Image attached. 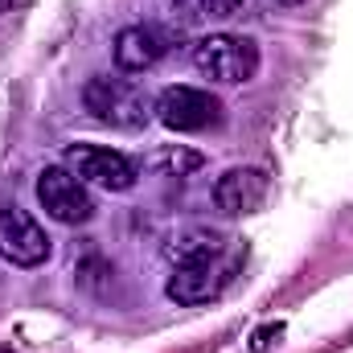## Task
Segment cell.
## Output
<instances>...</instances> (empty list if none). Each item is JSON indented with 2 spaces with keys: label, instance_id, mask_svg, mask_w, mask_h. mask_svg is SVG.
Instances as JSON below:
<instances>
[{
  "label": "cell",
  "instance_id": "cell-1",
  "mask_svg": "<svg viewBox=\"0 0 353 353\" xmlns=\"http://www.w3.org/2000/svg\"><path fill=\"white\" fill-rule=\"evenodd\" d=\"M243 259H247V247H243L239 239H230L226 251H218V255H210V259H201V263L173 267L165 292H169V300L185 304V308L210 304V300H218V296L234 283V275H239Z\"/></svg>",
  "mask_w": 353,
  "mask_h": 353
},
{
  "label": "cell",
  "instance_id": "cell-2",
  "mask_svg": "<svg viewBox=\"0 0 353 353\" xmlns=\"http://www.w3.org/2000/svg\"><path fill=\"white\" fill-rule=\"evenodd\" d=\"M83 107L99 123L111 128H144L157 115V99L132 79H111V74H94L83 87Z\"/></svg>",
  "mask_w": 353,
  "mask_h": 353
},
{
  "label": "cell",
  "instance_id": "cell-3",
  "mask_svg": "<svg viewBox=\"0 0 353 353\" xmlns=\"http://www.w3.org/2000/svg\"><path fill=\"white\" fill-rule=\"evenodd\" d=\"M193 66L210 79V83H251L259 70V46L251 37H234V33H210L193 46Z\"/></svg>",
  "mask_w": 353,
  "mask_h": 353
},
{
  "label": "cell",
  "instance_id": "cell-4",
  "mask_svg": "<svg viewBox=\"0 0 353 353\" xmlns=\"http://www.w3.org/2000/svg\"><path fill=\"white\" fill-rule=\"evenodd\" d=\"M66 169L79 176L83 185H99V189H111V193H128L136 185V165L115 152V148H103V144H70L66 148Z\"/></svg>",
  "mask_w": 353,
  "mask_h": 353
},
{
  "label": "cell",
  "instance_id": "cell-5",
  "mask_svg": "<svg viewBox=\"0 0 353 353\" xmlns=\"http://www.w3.org/2000/svg\"><path fill=\"white\" fill-rule=\"evenodd\" d=\"M0 259L12 267H41L50 259V239L17 201H0Z\"/></svg>",
  "mask_w": 353,
  "mask_h": 353
},
{
  "label": "cell",
  "instance_id": "cell-6",
  "mask_svg": "<svg viewBox=\"0 0 353 353\" xmlns=\"http://www.w3.org/2000/svg\"><path fill=\"white\" fill-rule=\"evenodd\" d=\"M37 201L62 226H83L94 218V197L70 169H46L37 176Z\"/></svg>",
  "mask_w": 353,
  "mask_h": 353
},
{
  "label": "cell",
  "instance_id": "cell-7",
  "mask_svg": "<svg viewBox=\"0 0 353 353\" xmlns=\"http://www.w3.org/2000/svg\"><path fill=\"white\" fill-rule=\"evenodd\" d=\"M157 119L169 132H205L222 119V103L210 90L197 87H169L157 94Z\"/></svg>",
  "mask_w": 353,
  "mask_h": 353
},
{
  "label": "cell",
  "instance_id": "cell-8",
  "mask_svg": "<svg viewBox=\"0 0 353 353\" xmlns=\"http://www.w3.org/2000/svg\"><path fill=\"white\" fill-rule=\"evenodd\" d=\"M111 54H115V66L119 70L144 74V70H152L169 54V33L157 29V25H128V29H119Z\"/></svg>",
  "mask_w": 353,
  "mask_h": 353
},
{
  "label": "cell",
  "instance_id": "cell-9",
  "mask_svg": "<svg viewBox=\"0 0 353 353\" xmlns=\"http://www.w3.org/2000/svg\"><path fill=\"white\" fill-rule=\"evenodd\" d=\"M271 193V181L263 169H230L214 185V205L222 214H255Z\"/></svg>",
  "mask_w": 353,
  "mask_h": 353
},
{
  "label": "cell",
  "instance_id": "cell-10",
  "mask_svg": "<svg viewBox=\"0 0 353 353\" xmlns=\"http://www.w3.org/2000/svg\"><path fill=\"white\" fill-rule=\"evenodd\" d=\"M226 247H230V239H222L214 230H181L165 243V255H169L173 267H185V263H201V259H210Z\"/></svg>",
  "mask_w": 353,
  "mask_h": 353
},
{
  "label": "cell",
  "instance_id": "cell-11",
  "mask_svg": "<svg viewBox=\"0 0 353 353\" xmlns=\"http://www.w3.org/2000/svg\"><path fill=\"white\" fill-rule=\"evenodd\" d=\"M239 8H243V0H176L173 17L176 25H205V21H222Z\"/></svg>",
  "mask_w": 353,
  "mask_h": 353
},
{
  "label": "cell",
  "instance_id": "cell-12",
  "mask_svg": "<svg viewBox=\"0 0 353 353\" xmlns=\"http://www.w3.org/2000/svg\"><path fill=\"white\" fill-rule=\"evenodd\" d=\"M148 169H157V173H165V176H185V173H193V169H201V157L173 144V148H161V152L148 161Z\"/></svg>",
  "mask_w": 353,
  "mask_h": 353
},
{
  "label": "cell",
  "instance_id": "cell-13",
  "mask_svg": "<svg viewBox=\"0 0 353 353\" xmlns=\"http://www.w3.org/2000/svg\"><path fill=\"white\" fill-rule=\"evenodd\" d=\"M279 333H283L279 325H267V329L255 333V341H251V345H255V350H267V345H271V337H279Z\"/></svg>",
  "mask_w": 353,
  "mask_h": 353
},
{
  "label": "cell",
  "instance_id": "cell-14",
  "mask_svg": "<svg viewBox=\"0 0 353 353\" xmlns=\"http://www.w3.org/2000/svg\"><path fill=\"white\" fill-rule=\"evenodd\" d=\"M25 0H0V12H12V8H21Z\"/></svg>",
  "mask_w": 353,
  "mask_h": 353
},
{
  "label": "cell",
  "instance_id": "cell-15",
  "mask_svg": "<svg viewBox=\"0 0 353 353\" xmlns=\"http://www.w3.org/2000/svg\"><path fill=\"white\" fill-rule=\"evenodd\" d=\"M279 4H288V8H296V4H304V0H279Z\"/></svg>",
  "mask_w": 353,
  "mask_h": 353
}]
</instances>
